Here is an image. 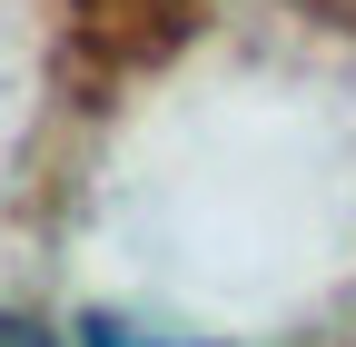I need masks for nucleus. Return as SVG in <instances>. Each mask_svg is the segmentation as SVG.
<instances>
[{
	"label": "nucleus",
	"instance_id": "f257e3e1",
	"mask_svg": "<svg viewBox=\"0 0 356 347\" xmlns=\"http://www.w3.org/2000/svg\"><path fill=\"white\" fill-rule=\"evenodd\" d=\"M89 347H168V337H129L119 318H89Z\"/></svg>",
	"mask_w": 356,
	"mask_h": 347
},
{
	"label": "nucleus",
	"instance_id": "f03ea898",
	"mask_svg": "<svg viewBox=\"0 0 356 347\" xmlns=\"http://www.w3.org/2000/svg\"><path fill=\"white\" fill-rule=\"evenodd\" d=\"M0 347H60V337H40L30 318H0Z\"/></svg>",
	"mask_w": 356,
	"mask_h": 347
}]
</instances>
